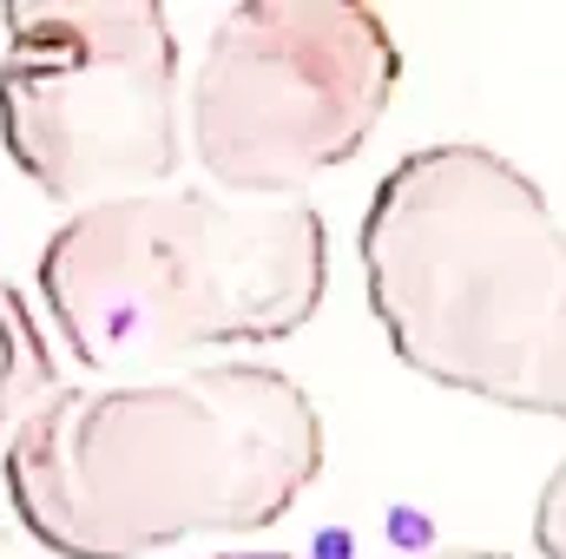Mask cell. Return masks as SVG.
<instances>
[{"label": "cell", "instance_id": "3", "mask_svg": "<svg viewBox=\"0 0 566 559\" xmlns=\"http://www.w3.org/2000/svg\"><path fill=\"white\" fill-rule=\"evenodd\" d=\"M40 303L93 382H145L296 336L329 289V224L303 198L165 184L73 211L40 244Z\"/></svg>", "mask_w": 566, "mask_h": 559}, {"label": "cell", "instance_id": "1", "mask_svg": "<svg viewBox=\"0 0 566 559\" xmlns=\"http://www.w3.org/2000/svg\"><path fill=\"white\" fill-rule=\"evenodd\" d=\"M323 474V415L264 362L60 382L0 454L20 534L53 559H145L283 520Z\"/></svg>", "mask_w": 566, "mask_h": 559}, {"label": "cell", "instance_id": "7", "mask_svg": "<svg viewBox=\"0 0 566 559\" xmlns=\"http://www.w3.org/2000/svg\"><path fill=\"white\" fill-rule=\"evenodd\" d=\"M534 547H541V559H566V461L547 474V487L534 500Z\"/></svg>", "mask_w": 566, "mask_h": 559}, {"label": "cell", "instance_id": "5", "mask_svg": "<svg viewBox=\"0 0 566 559\" xmlns=\"http://www.w3.org/2000/svg\"><path fill=\"white\" fill-rule=\"evenodd\" d=\"M402 86V46L356 0H238L191 80L185 151L224 198H303L376 139Z\"/></svg>", "mask_w": 566, "mask_h": 559}, {"label": "cell", "instance_id": "8", "mask_svg": "<svg viewBox=\"0 0 566 559\" xmlns=\"http://www.w3.org/2000/svg\"><path fill=\"white\" fill-rule=\"evenodd\" d=\"M428 559H507V553H494V547H441V553H428Z\"/></svg>", "mask_w": 566, "mask_h": 559}, {"label": "cell", "instance_id": "6", "mask_svg": "<svg viewBox=\"0 0 566 559\" xmlns=\"http://www.w3.org/2000/svg\"><path fill=\"white\" fill-rule=\"evenodd\" d=\"M60 382H73V376L60 369V356H53V342H46L33 303L0 283V454H7V441L27 428V415H33Z\"/></svg>", "mask_w": 566, "mask_h": 559}, {"label": "cell", "instance_id": "4", "mask_svg": "<svg viewBox=\"0 0 566 559\" xmlns=\"http://www.w3.org/2000/svg\"><path fill=\"white\" fill-rule=\"evenodd\" d=\"M0 145L66 218L165 191L185 151V46L158 0H7Z\"/></svg>", "mask_w": 566, "mask_h": 559}, {"label": "cell", "instance_id": "9", "mask_svg": "<svg viewBox=\"0 0 566 559\" xmlns=\"http://www.w3.org/2000/svg\"><path fill=\"white\" fill-rule=\"evenodd\" d=\"M211 559H296V553H211Z\"/></svg>", "mask_w": 566, "mask_h": 559}, {"label": "cell", "instance_id": "2", "mask_svg": "<svg viewBox=\"0 0 566 559\" xmlns=\"http://www.w3.org/2000/svg\"><path fill=\"white\" fill-rule=\"evenodd\" d=\"M356 251L402 369L566 421V224L514 158L468 139L396 158Z\"/></svg>", "mask_w": 566, "mask_h": 559}]
</instances>
